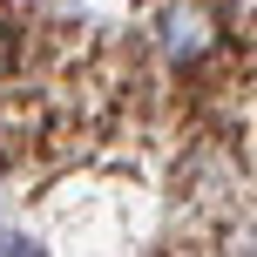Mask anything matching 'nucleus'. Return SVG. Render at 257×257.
Listing matches in <instances>:
<instances>
[{
  "mask_svg": "<svg viewBox=\"0 0 257 257\" xmlns=\"http://www.w3.org/2000/svg\"><path fill=\"white\" fill-rule=\"evenodd\" d=\"M14 61H21V41H14V27H0V81L14 75Z\"/></svg>",
  "mask_w": 257,
  "mask_h": 257,
  "instance_id": "2",
  "label": "nucleus"
},
{
  "mask_svg": "<svg viewBox=\"0 0 257 257\" xmlns=\"http://www.w3.org/2000/svg\"><path fill=\"white\" fill-rule=\"evenodd\" d=\"M230 41V21H223V0H169L156 14V48L176 75H196L210 54Z\"/></svg>",
  "mask_w": 257,
  "mask_h": 257,
  "instance_id": "1",
  "label": "nucleus"
}]
</instances>
